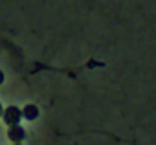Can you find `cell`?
<instances>
[{"label":"cell","instance_id":"7a4b0ae2","mask_svg":"<svg viewBox=\"0 0 156 145\" xmlns=\"http://www.w3.org/2000/svg\"><path fill=\"white\" fill-rule=\"evenodd\" d=\"M7 136H9V140H11L13 143H20V142L26 138V131H24L20 125H11Z\"/></svg>","mask_w":156,"mask_h":145},{"label":"cell","instance_id":"3957f363","mask_svg":"<svg viewBox=\"0 0 156 145\" xmlns=\"http://www.w3.org/2000/svg\"><path fill=\"white\" fill-rule=\"evenodd\" d=\"M22 116H24L26 120H29V122L37 120V116H38V107L33 105V104H27L26 107L22 109Z\"/></svg>","mask_w":156,"mask_h":145},{"label":"cell","instance_id":"277c9868","mask_svg":"<svg viewBox=\"0 0 156 145\" xmlns=\"http://www.w3.org/2000/svg\"><path fill=\"white\" fill-rule=\"evenodd\" d=\"M2 83H4V72L0 71V85H2Z\"/></svg>","mask_w":156,"mask_h":145},{"label":"cell","instance_id":"8992f818","mask_svg":"<svg viewBox=\"0 0 156 145\" xmlns=\"http://www.w3.org/2000/svg\"><path fill=\"white\" fill-rule=\"evenodd\" d=\"M13 145H22V143H13Z\"/></svg>","mask_w":156,"mask_h":145},{"label":"cell","instance_id":"6da1fadb","mask_svg":"<svg viewBox=\"0 0 156 145\" xmlns=\"http://www.w3.org/2000/svg\"><path fill=\"white\" fill-rule=\"evenodd\" d=\"M2 118H4V122L11 127V125H18L20 120H22L24 116H22V111H20V109L15 107V105H11V107H7L5 111H4Z\"/></svg>","mask_w":156,"mask_h":145},{"label":"cell","instance_id":"5b68a950","mask_svg":"<svg viewBox=\"0 0 156 145\" xmlns=\"http://www.w3.org/2000/svg\"><path fill=\"white\" fill-rule=\"evenodd\" d=\"M4 114V107H2V104H0V116Z\"/></svg>","mask_w":156,"mask_h":145}]
</instances>
